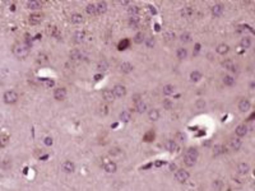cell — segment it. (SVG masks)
<instances>
[{
	"label": "cell",
	"instance_id": "obj_1",
	"mask_svg": "<svg viewBox=\"0 0 255 191\" xmlns=\"http://www.w3.org/2000/svg\"><path fill=\"white\" fill-rule=\"evenodd\" d=\"M196 159H198V150L195 148H189V149H186L185 154H184V163L188 167H193L196 163Z\"/></svg>",
	"mask_w": 255,
	"mask_h": 191
},
{
	"label": "cell",
	"instance_id": "obj_2",
	"mask_svg": "<svg viewBox=\"0 0 255 191\" xmlns=\"http://www.w3.org/2000/svg\"><path fill=\"white\" fill-rule=\"evenodd\" d=\"M13 54L16 55L18 59H24L30 54V46L26 44H18L13 47Z\"/></svg>",
	"mask_w": 255,
	"mask_h": 191
},
{
	"label": "cell",
	"instance_id": "obj_3",
	"mask_svg": "<svg viewBox=\"0 0 255 191\" xmlns=\"http://www.w3.org/2000/svg\"><path fill=\"white\" fill-rule=\"evenodd\" d=\"M4 102L5 103H16L18 99V94L14 92V90H8V92L4 93Z\"/></svg>",
	"mask_w": 255,
	"mask_h": 191
},
{
	"label": "cell",
	"instance_id": "obj_4",
	"mask_svg": "<svg viewBox=\"0 0 255 191\" xmlns=\"http://www.w3.org/2000/svg\"><path fill=\"white\" fill-rule=\"evenodd\" d=\"M112 94H114L115 98H121L126 94V88L124 85H115L114 89H112Z\"/></svg>",
	"mask_w": 255,
	"mask_h": 191
},
{
	"label": "cell",
	"instance_id": "obj_5",
	"mask_svg": "<svg viewBox=\"0 0 255 191\" xmlns=\"http://www.w3.org/2000/svg\"><path fill=\"white\" fill-rule=\"evenodd\" d=\"M175 178L179 182H185V181L189 178V173L188 171H184V170H177L176 173H175Z\"/></svg>",
	"mask_w": 255,
	"mask_h": 191
},
{
	"label": "cell",
	"instance_id": "obj_6",
	"mask_svg": "<svg viewBox=\"0 0 255 191\" xmlns=\"http://www.w3.org/2000/svg\"><path fill=\"white\" fill-rule=\"evenodd\" d=\"M47 35L51 36V37H55V38H58V40H60L61 38V32L58 27H55V26H49L47 27Z\"/></svg>",
	"mask_w": 255,
	"mask_h": 191
},
{
	"label": "cell",
	"instance_id": "obj_7",
	"mask_svg": "<svg viewBox=\"0 0 255 191\" xmlns=\"http://www.w3.org/2000/svg\"><path fill=\"white\" fill-rule=\"evenodd\" d=\"M241 144H242V141L241 139H240L239 136H236V138H232V139L230 140V148H231V150H239L240 148H241Z\"/></svg>",
	"mask_w": 255,
	"mask_h": 191
},
{
	"label": "cell",
	"instance_id": "obj_8",
	"mask_svg": "<svg viewBox=\"0 0 255 191\" xmlns=\"http://www.w3.org/2000/svg\"><path fill=\"white\" fill-rule=\"evenodd\" d=\"M54 97L55 99H58V101H63L67 97V89L65 88H56L55 92H54Z\"/></svg>",
	"mask_w": 255,
	"mask_h": 191
},
{
	"label": "cell",
	"instance_id": "obj_9",
	"mask_svg": "<svg viewBox=\"0 0 255 191\" xmlns=\"http://www.w3.org/2000/svg\"><path fill=\"white\" fill-rule=\"evenodd\" d=\"M248 130H249V127L246 124H241V125H239L237 127H236V135H237L239 138L240 136H245L248 134Z\"/></svg>",
	"mask_w": 255,
	"mask_h": 191
},
{
	"label": "cell",
	"instance_id": "obj_10",
	"mask_svg": "<svg viewBox=\"0 0 255 191\" xmlns=\"http://www.w3.org/2000/svg\"><path fill=\"white\" fill-rule=\"evenodd\" d=\"M61 170H63L65 173H72L74 172V164L70 161H65L63 164H61Z\"/></svg>",
	"mask_w": 255,
	"mask_h": 191
},
{
	"label": "cell",
	"instance_id": "obj_11",
	"mask_svg": "<svg viewBox=\"0 0 255 191\" xmlns=\"http://www.w3.org/2000/svg\"><path fill=\"white\" fill-rule=\"evenodd\" d=\"M41 21H42V16L41 14H37V13L31 14V16L28 17V22H30L31 24H39V23H41Z\"/></svg>",
	"mask_w": 255,
	"mask_h": 191
},
{
	"label": "cell",
	"instance_id": "obj_12",
	"mask_svg": "<svg viewBox=\"0 0 255 191\" xmlns=\"http://www.w3.org/2000/svg\"><path fill=\"white\" fill-rule=\"evenodd\" d=\"M250 102L248 101V99H241V101L239 102V110L241 112H248L249 110H250Z\"/></svg>",
	"mask_w": 255,
	"mask_h": 191
},
{
	"label": "cell",
	"instance_id": "obj_13",
	"mask_svg": "<svg viewBox=\"0 0 255 191\" xmlns=\"http://www.w3.org/2000/svg\"><path fill=\"white\" fill-rule=\"evenodd\" d=\"M223 5L222 4H214L213 7H212V14H213L214 17H219L222 13H223Z\"/></svg>",
	"mask_w": 255,
	"mask_h": 191
},
{
	"label": "cell",
	"instance_id": "obj_14",
	"mask_svg": "<svg viewBox=\"0 0 255 191\" xmlns=\"http://www.w3.org/2000/svg\"><path fill=\"white\" fill-rule=\"evenodd\" d=\"M103 168H105L106 172H108V173H114V172H116V163H114V162H105V166H103Z\"/></svg>",
	"mask_w": 255,
	"mask_h": 191
},
{
	"label": "cell",
	"instance_id": "obj_15",
	"mask_svg": "<svg viewBox=\"0 0 255 191\" xmlns=\"http://www.w3.org/2000/svg\"><path fill=\"white\" fill-rule=\"evenodd\" d=\"M250 171V166L248 163H240L237 166V173L239 175H246Z\"/></svg>",
	"mask_w": 255,
	"mask_h": 191
},
{
	"label": "cell",
	"instance_id": "obj_16",
	"mask_svg": "<svg viewBox=\"0 0 255 191\" xmlns=\"http://www.w3.org/2000/svg\"><path fill=\"white\" fill-rule=\"evenodd\" d=\"M73 38H74V41L77 42V44H82V42L84 41V38H86V33L82 32V31H78V32L74 33Z\"/></svg>",
	"mask_w": 255,
	"mask_h": 191
},
{
	"label": "cell",
	"instance_id": "obj_17",
	"mask_svg": "<svg viewBox=\"0 0 255 191\" xmlns=\"http://www.w3.org/2000/svg\"><path fill=\"white\" fill-rule=\"evenodd\" d=\"M96 5V10H97V14H103L106 10H107V4L105 1H100L97 4H94Z\"/></svg>",
	"mask_w": 255,
	"mask_h": 191
},
{
	"label": "cell",
	"instance_id": "obj_18",
	"mask_svg": "<svg viewBox=\"0 0 255 191\" xmlns=\"http://www.w3.org/2000/svg\"><path fill=\"white\" fill-rule=\"evenodd\" d=\"M102 97H103V99H105L106 102H112L115 99L114 94H112V90H108V89L103 90V92H102Z\"/></svg>",
	"mask_w": 255,
	"mask_h": 191
},
{
	"label": "cell",
	"instance_id": "obj_19",
	"mask_svg": "<svg viewBox=\"0 0 255 191\" xmlns=\"http://www.w3.org/2000/svg\"><path fill=\"white\" fill-rule=\"evenodd\" d=\"M145 110H147V104H145L143 101H138L135 102V111L138 113H143L145 112Z\"/></svg>",
	"mask_w": 255,
	"mask_h": 191
},
{
	"label": "cell",
	"instance_id": "obj_20",
	"mask_svg": "<svg viewBox=\"0 0 255 191\" xmlns=\"http://www.w3.org/2000/svg\"><path fill=\"white\" fill-rule=\"evenodd\" d=\"M193 14H194V9L191 7H185L184 9H181V16L184 18H190Z\"/></svg>",
	"mask_w": 255,
	"mask_h": 191
},
{
	"label": "cell",
	"instance_id": "obj_21",
	"mask_svg": "<svg viewBox=\"0 0 255 191\" xmlns=\"http://www.w3.org/2000/svg\"><path fill=\"white\" fill-rule=\"evenodd\" d=\"M42 7V3L39 1V0H31V1H28L27 3V8L28 9H40Z\"/></svg>",
	"mask_w": 255,
	"mask_h": 191
},
{
	"label": "cell",
	"instance_id": "obj_22",
	"mask_svg": "<svg viewBox=\"0 0 255 191\" xmlns=\"http://www.w3.org/2000/svg\"><path fill=\"white\" fill-rule=\"evenodd\" d=\"M133 65H131L130 63H122L121 65H120V70L122 71V73H125V74H128V73H130V71H133Z\"/></svg>",
	"mask_w": 255,
	"mask_h": 191
},
{
	"label": "cell",
	"instance_id": "obj_23",
	"mask_svg": "<svg viewBox=\"0 0 255 191\" xmlns=\"http://www.w3.org/2000/svg\"><path fill=\"white\" fill-rule=\"evenodd\" d=\"M222 66H223L225 69L230 70V71H236V66L231 60H225L223 63H222Z\"/></svg>",
	"mask_w": 255,
	"mask_h": 191
},
{
	"label": "cell",
	"instance_id": "obj_24",
	"mask_svg": "<svg viewBox=\"0 0 255 191\" xmlns=\"http://www.w3.org/2000/svg\"><path fill=\"white\" fill-rule=\"evenodd\" d=\"M148 117H149V120H152V121H157L158 118H159V112H158V110H150V111L148 112Z\"/></svg>",
	"mask_w": 255,
	"mask_h": 191
},
{
	"label": "cell",
	"instance_id": "obj_25",
	"mask_svg": "<svg viewBox=\"0 0 255 191\" xmlns=\"http://www.w3.org/2000/svg\"><path fill=\"white\" fill-rule=\"evenodd\" d=\"M70 22L74 23V24H81L83 23V17L81 14H72V17H70Z\"/></svg>",
	"mask_w": 255,
	"mask_h": 191
},
{
	"label": "cell",
	"instance_id": "obj_26",
	"mask_svg": "<svg viewBox=\"0 0 255 191\" xmlns=\"http://www.w3.org/2000/svg\"><path fill=\"white\" fill-rule=\"evenodd\" d=\"M120 120L124 122H129L131 120V113L129 111H122L120 113Z\"/></svg>",
	"mask_w": 255,
	"mask_h": 191
},
{
	"label": "cell",
	"instance_id": "obj_27",
	"mask_svg": "<svg viewBox=\"0 0 255 191\" xmlns=\"http://www.w3.org/2000/svg\"><path fill=\"white\" fill-rule=\"evenodd\" d=\"M138 26H139V18L138 17H131L129 19V27L135 30V28H138Z\"/></svg>",
	"mask_w": 255,
	"mask_h": 191
},
{
	"label": "cell",
	"instance_id": "obj_28",
	"mask_svg": "<svg viewBox=\"0 0 255 191\" xmlns=\"http://www.w3.org/2000/svg\"><path fill=\"white\" fill-rule=\"evenodd\" d=\"M165 148H166L168 152H173L176 149V143H175V140H167L165 143Z\"/></svg>",
	"mask_w": 255,
	"mask_h": 191
},
{
	"label": "cell",
	"instance_id": "obj_29",
	"mask_svg": "<svg viewBox=\"0 0 255 191\" xmlns=\"http://www.w3.org/2000/svg\"><path fill=\"white\" fill-rule=\"evenodd\" d=\"M129 45H130L129 40H126V38H124V40H122V41H120V42H119V46H117V49H119L120 51H122V50H126L128 47H129Z\"/></svg>",
	"mask_w": 255,
	"mask_h": 191
},
{
	"label": "cell",
	"instance_id": "obj_30",
	"mask_svg": "<svg viewBox=\"0 0 255 191\" xmlns=\"http://www.w3.org/2000/svg\"><path fill=\"white\" fill-rule=\"evenodd\" d=\"M176 55H177V59H180V60H184V59H186V56H188V51L186 49H179L177 52H176Z\"/></svg>",
	"mask_w": 255,
	"mask_h": 191
},
{
	"label": "cell",
	"instance_id": "obj_31",
	"mask_svg": "<svg viewBox=\"0 0 255 191\" xmlns=\"http://www.w3.org/2000/svg\"><path fill=\"white\" fill-rule=\"evenodd\" d=\"M86 10L89 16H97V10H96V5H94V4H88Z\"/></svg>",
	"mask_w": 255,
	"mask_h": 191
},
{
	"label": "cell",
	"instance_id": "obj_32",
	"mask_svg": "<svg viewBox=\"0 0 255 191\" xmlns=\"http://www.w3.org/2000/svg\"><path fill=\"white\" fill-rule=\"evenodd\" d=\"M240 45H241L242 49H249L250 46H251V40H250L249 37H244L241 42H240Z\"/></svg>",
	"mask_w": 255,
	"mask_h": 191
},
{
	"label": "cell",
	"instance_id": "obj_33",
	"mask_svg": "<svg viewBox=\"0 0 255 191\" xmlns=\"http://www.w3.org/2000/svg\"><path fill=\"white\" fill-rule=\"evenodd\" d=\"M162 90H163V94H172L173 92H175V87L173 85H171V84H167V85H163V88H162Z\"/></svg>",
	"mask_w": 255,
	"mask_h": 191
},
{
	"label": "cell",
	"instance_id": "obj_34",
	"mask_svg": "<svg viewBox=\"0 0 255 191\" xmlns=\"http://www.w3.org/2000/svg\"><path fill=\"white\" fill-rule=\"evenodd\" d=\"M217 52H218L219 55H225V54H227V52H228V46H227V45H225V44L219 45L218 47H217Z\"/></svg>",
	"mask_w": 255,
	"mask_h": 191
},
{
	"label": "cell",
	"instance_id": "obj_35",
	"mask_svg": "<svg viewBox=\"0 0 255 191\" xmlns=\"http://www.w3.org/2000/svg\"><path fill=\"white\" fill-rule=\"evenodd\" d=\"M128 13H129V16L130 17H138V14H139V8L138 7H130L129 9H128Z\"/></svg>",
	"mask_w": 255,
	"mask_h": 191
},
{
	"label": "cell",
	"instance_id": "obj_36",
	"mask_svg": "<svg viewBox=\"0 0 255 191\" xmlns=\"http://www.w3.org/2000/svg\"><path fill=\"white\" fill-rule=\"evenodd\" d=\"M223 83H225L226 85H228V87H231V85L235 84V79H234L231 75H225V76H223Z\"/></svg>",
	"mask_w": 255,
	"mask_h": 191
},
{
	"label": "cell",
	"instance_id": "obj_37",
	"mask_svg": "<svg viewBox=\"0 0 255 191\" xmlns=\"http://www.w3.org/2000/svg\"><path fill=\"white\" fill-rule=\"evenodd\" d=\"M70 59H72V60H79V59H82L81 51H79V50H73L72 52H70Z\"/></svg>",
	"mask_w": 255,
	"mask_h": 191
},
{
	"label": "cell",
	"instance_id": "obj_38",
	"mask_svg": "<svg viewBox=\"0 0 255 191\" xmlns=\"http://www.w3.org/2000/svg\"><path fill=\"white\" fill-rule=\"evenodd\" d=\"M97 69L100 70V71H105V70H107V69H108V64H107V61H106V60L100 61V63L97 64Z\"/></svg>",
	"mask_w": 255,
	"mask_h": 191
},
{
	"label": "cell",
	"instance_id": "obj_39",
	"mask_svg": "<svg viewBox=\"0 0 255 191\" xmlns=\"http://www.w3.org/2000/svg\"><path fill=\"white\" fill-rule=\"evenodd\" d=\"M222 153H225V147L223 145H216L214 149H213V155L217 157V155L222 154Z\"/></svg>",
	"mask_w": 255,
	"mask_h": 191
},
{
	"label": "cell",
	"instance_id": "obj_40",
	"mask_svg": "<svg viewBox=\"0 0 255 191\" xmlns=\"http://www.w3.org/2000/svg\"><path fill=\"white\" fill-rule=\"evenodd\" d=\"M190 79H191V82H199V80L202 79V74L199 73V71H193V73L190 74Z\"/></svg>",
	"mask_w": 255,
	"mask_h": 191
},
{
	"label": "cell",
	"instance_id": "obj_41",
	"mask_svg": "<svg viewBox=\"0 0 255 191\" xmlns=\"http://www.w3.org/2000/svg\"><path fill=\"white\" fill-rule=\"evenodd\" d=\"M144 40H145V38H144V33L143 32L136 33L135 37H134V42H135V44H142Z\"/></svg>",
	"mask_w": 255,
	"mask_h": 191
},
{
	"label": "cell",
	"instance_id": "obj_42",
	"mask_svg": "<svg viewBox=\"0 0 255 191\" xmlns=\"http://www.w3.org/2000/svg\"><path fill=\"white\" fill-rule=\"evenodd\" d=\"M37 61H39V64L45 65V64L49 63V59H47V56L45 54H40L39 57H37Z\"/></svg>",
	"mask_w": 255,
	"mask_h": 191
},
{
	"label": "cell",
	"instance_id": "obj_43",
	"mask_svg": "<svg viewBox=\"0 0 255 191\" xmlns=\"http://www.w3.org/2000/svg\"><path fill=\"white\" fill-rule=\"evenodd\" d=\"M153 139H154V131H153V130L148 131V133L144 135V138H143L144 141H152Z\"/></svg>",
	"mask_w": 255,
	"mask_h": 191
},
{
	"label": "cell",
	"instance_id": "obj_44",
	"mask_svg": "<svg viewBox=\"0 0 255 191\" xmlns=\"http://www.w3.org/2000/svg\"><path fill=\"white\" fill-rule=\"evenodd\" d=\"M98 113L102 115V116H105V115L108 113V107L106 106V104H101V106L98 107Z\"/></svg>",
	"mask_w": 255,
	"mask_h": 191
},
{
	"label": "cell",
	"instance_id": "obj_45",
	"mask_svg": "<svg viewBox=\"0 0 255 191\" xmlns=\"http://www.w3.org/2000/svg\"><path fill=\"white\" fill-rule=\"evenodd\" d=\"M173 107V103L170 101V99H165L163 101V108L165 110H171Z\"/></svg>",
	"mask_w": 255,
	"mask_h": 191
},
{
	"label": "cell",
	"instance_id": "obj_46",
	"mask_svg": "<svg viewBox=\"0 0 255 191\" xmlns=\"http://www.w3.org/2000/svg\"><path fill=\"white\" fill-rule=\"evenodd\" d=\"M8 140H9V136L8 135H0V144H1V147L7 145L8 144Z\"/></svg>",
	"mask_w": 255,
	"mask_h": 191
},
{
	"label": "cell",
	"instance_id": "obj_47",
	"mask_svg": "<svg viewBox=\"0 0 255 191\" xmlns=\"http://www.w3.org/2000/svg\"><path fill=\"white\" fill-rule=\"evenodd\" d=\"M163 37L166 38L167 41H171V40H173V38H175V33H172V32H166V33L163 35Z\"/></svg>",
	"mask_w": 255,
	"mask_h": 191
},
{
	"label": "cell",
	"instance_id": "obj_48",
	"mask_svg": "<svg viewBox=\"0 0 255 191\" xmlns=\"http://www.w3.org/2000/svg\"><path fill=\"white\" fill-rule=\"evenodd\" d=\"M180 40L182 42H189L190 41V35H189V33H182V35L180 36Z\"/></svg>",
	"mask_w": 255,
	"mask_h": 191
},
{
	"label": "cell",
	"instance_id": "obj_49",
	"mask_svg": "<svg viewBox=\"0 0 255 191\" xmlns=\"http://www.w3.org/2000/svg\"><path fill=\"white\" fill-rule=\"evenodd\" d=\"M42 83L45 84V87H53V85H54V80H51V79H44V80H42Z\"/></svg>",
	"mask_w": 255,
	"mask_h": 191
},
{
	"label": "cell",
	"instance_id": "obj_50",
	"mask_svg": "<svg viewBox=\"0 0 255 191\" xmlns=\"http://www.w3.org/2000/svg\"><path fill=\"white\" fill-rule=\"evenodd\" d=\"M145 44H147V46L148 47H152L153 45H154V41H153V38L152 37H148V38H145Z\"/></svg>",
	"mask_w": 255,
	"mask_h": 191
},
{
	"label": "cell",
	"instance_id": "obj_51",
	"mask_svg": "<svg viewBox=\"0 0 255 191\" xmlns=\"http://www.w3.org/2000/svg\"><path fill=\"white\" fill-rule=\"evenodd\" d=\"M45 144H46V145H53V138H49V136H47L46 139H45Z\"/></svg>",
	"mask_w": 255,
	"mask_h": 191
},
{
	"label": "cell",
	"instance_id": "obj_52",
	"mask_svg": "<svg viewBox=\"0 0 255 191\" xmlns=\"http://www.w3.org/2000/svg\"><path fill=\"white\" fill-rule=\"evenodd\" d=\"M176 136H177V139L180 140V141H184V140H185V135H184V134H181V133H179Z\"/></svg>",
	"mask_w": 255,
	"mask_h": 191
},
{
	"label": "cell",
	"instance_id": "obj_53",
	"mask_svg": "<svg viewBox=\"0 0 255 191\" xmlns=\"http://www.w3.org/2000/svg\"><path fill=\"white\" fill-rule=\"evenodd\" d=\"M162 164H163V162H162V161H157V162H154V166H156V167H161Z\"/></svg>",
	"mask_w": 255,
	"mask_h": 191
},
{
	"label": "cell",
	"instance_id": "obj_54",
	"mask_svg": "<svg viewBox=\"0 0 255 191\" xmlns=\"http://www.w3.org/2000/svg\"><path fill=\"white\" fill-rule=\"evenodd\" d=\"M101 78H102V75H101V74H97V75H94V79H96V80H100Z\"/></svg>",
	"mask_w": 255,
	"mask_h": 191
},
{
	"label": "cell",
	"instance_id": "obj_55",
	"mask_svg": "<svg viewBox=\"0 0 255 191\" xmlns=\"http://www.w3.org/2000/svg\"><path fill=\"white\" fill-rule=\"evenodd\" d=\"M0 147H1V144H0Z\"/></svg>",
	"mask_w": 255,
	"mask_h": 191
}]
</instances>
